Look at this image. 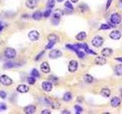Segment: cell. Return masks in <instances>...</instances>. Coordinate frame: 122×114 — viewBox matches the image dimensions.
I'll list each match as a JSON object with an SVG mask.
<instances>
[{
  "mask_svg": "<svg viewBox=\"0 0 122 114\" xmlns=\"http://www.w3.org/2000/svg\"><path fill=\"white\" fill-rule=\"evenodd\" d=\"M4 55L5 58L9 59H14L16 56V51L13 48H6L4 51Z\"/></svg>",
  "mask_w": 122,
  "mask_h": 114,
  "instance_id": "1",
  "label": "cell"
},
{
  "mask_svg": "<svg viewBox=\"0 0 122 114\" xmlns=\"http://www.w3.org/2000/svg\"><path fill=\"white\" fill-rule=\"evenodd\" d=\"M103 43H104V39L99 36L95 37L92 39V46L96 48L101 47L103 45Z\"/></svg>",
  "mask_w": 122,
  "mask_h": 114,
  "instance_id": "2",
  "label": "cell"
},
{
  "mask_svg": "<svg viewBox=\"0 0 122 114\" xmlns=\"http://www.w3.org/2000/svg\"><path fill=\"white\" fill-rule=\"evenodd\" d=\"M110 21L113 25H119L121 22V16L118 13H114L111 15Z\"/></svg>",
  "mask_w": 122,
  "mask_h": 114,
  "instance_id": "3",
  "label": "cell"
},
{
  "mask_svg": "<svg viewBox=\"0 0 122 114\" xmlns=\"http://www.w3.org/2000/svg\"><path fill=\"white\" fill-rule=\"evenodd\" d=\"M0 82L5 86H10L12 84V79L8 75H3L0 77Z\"/></svg>",
  "mask_w": 122,
  "mask_h": 114,
  "instance_id": "4",
  "label": "cell"
},
{
  "mask_svg": "<svg viewBox=\"0 0 122 114\" xmlns=\"http://www.w3.org/2000/svg\"><path fill=\"white\" fill-rule=\"evenodd\" d=\"M63 53L59 50H53L49 53V57L50 59H58L60 56H62Z\"/></svg>",
  "mask_w": 122,
  "mask_h": 114,
  "instance_id": "5",
  "label": "cell"
},
{
  "mask_svg": "<svg viewBox=\"0 0 122 114\" xmlns=\"http://www.w3.org/2000/svg\"><path fill=\"white\" fill-rule=\"evenodd\" d=\"M28 38L32 41H37L40 37V34L37 30H30L28 34Z\"/></svg>",
  "mask_w": 122,
  "mask_h": 114,
  "instance_id": "6",
  "label": "cell"
},
{
  "mask_svg": "<svg viewBox=\"0 0 122 114\" xmlns=\"http://www.w3.org/2000/svg\"><path fill=\"white\" fill-rule=\"evenodd\" d=\"M78 68V62L76 60H71L68 65V70L70 72H75Z\"/></svg>",
  "mask_w": 122,
  "mask_h": 114,
  "instance_id": "7",
  "label": "cell"
},
{
  "mask_svg": "<svg viewBox=\"0 0 122 114\" xmlns=\"http://www.w3.org/2000/svg\"><path fill=\"white\" fill-rule=\"evenodd\" d=\"M109 37L112 40H120L121 38V33L119 31V30H112V31L110 33Z\"/></svg>",
  "mask_w": 122,
  "mask_h": 114,
  "instance_id": "8",
  "label": "cell"
},
{
  "mask_svg": "<svg viewBox=\"0 0 122 114\" xmlns=\"http://www.w3.org/2000/svg\"><path fill=\"white\" fill-rule=\"evenodd\" d=\"M25 5L29 9H34L38 5V0H27Z\"/></svg>",
  "mask_w": 122,
  "mask_h": 114,
  "instance_id": "9",
  "label": "cell"
},
{
  "mask_svg": "<svg viewBox=\"0 0 122 114\" xmlns=\"http://www.w3.org/2000/svg\"><path fill=\"white\" fill-rule=\"evenodd\" d=\"M40 70H41L42 72L45 74L49 73L50 72V65L48 64V63L47 62H44L43 63H41L40 65Z\"/></svg>",
  "mask_w": 122,
  "mask_h": 114,
  "instance_id": "10",
  "label": "cell"
},
{
  "mask_svg": "<svg viewBox=\"0 0 122 114\" xmlns=\"http://www.w3.org/2000/svg\"><path fill=\"white\" fill-rule=\"evenodd\" d=\"M36 111V106L34 105H28L24 108V112L26 114H33Z\"/></svg>",
  "mask_w": 122,
  "mask_h": 114,
  "instance_id": "11",
  "label": "cell"
},
{
  "mask_svg": "<svg viewBox=\"0 0 122 114\" xmlns=\"http://www.w3.org/2000/svg\"><path fill=\"white\" fill-rule=\"evenodd\" d=\"M60 14L58 12H55L53 14V18L51 20V22L53 25H58L60 23Z\"/></svg>",
  "mask_w": 122,
  "mask_h": 114,
  "instance_id": "12",
  "label": "cell"
},
{
  "mask_svg": "<svg viewBox=\"0 0 122 114\" xmlns=\"http://www.w3.org/2000/svg\"><path fill=\"white\" fill-rule=\"evenodd\" d=\"M16 90H17V91L21 93V94H25V93L28 92L29 87H28V86L25 84H20L17 87Z\"/></svg>",
  "mask_w": 122,
  "mask_h": 114,
  "instance_id": "13",
  "label": "cell"
},
{
  "mask_svg": "<svg viewBox=\"0 0 122 114\" xmlns=\"http://www.w3.org/2000/svg\"><path fill=\"white\" fill-rule=\"evenodd\" d=\"M110 103L112 107H114V108L118 107V106H120V104H121V100L119 97H114L111 100Z\"/></svg>",
  "mask_w": 122,
  "mask_h": 114,
  "instance_id": "14",
  "label": "cell"
},
{
  "mask_svg": "<svg viewBox=\"0 0 122 114\" xmlns=\"http://www.w3.org/2000/svg\"><path fill=\"white\" fill-rule=\"evenodd\" d=\"M42 88L45 91L50 92L51 91V90L53 89V84L51 82L49 81H44L42 83Z\"/></svg>",
  "mask_w": 122,
  "mask_h": 114,
  "instance_id": "15",
  "label": "cell"
},
{
  "mask_svg": "<svg viewBox=\"0 0 122 114\" xmlns=\"http://www.w3.org/2000/svg\"><path fill=\"white\" fill-rule=\"evenodd\" d=\"M95 63H96L97 65H103L105 64H106L107 60H106V59L103 56H97V57H96V59H95Z\"/></svg>",
  "mask_w": 122,
  "mask_h": 114,
  "instance_id": "16",
  "label": "cell"
},
{
  "mask_svg": "<svg viewBox=\"0 0 122 114\" xmlns=\"http://www.w3.org/2000/svg\"><path fill=\"white\" fill-rule=\"evenodd\" d=\"M101 55L105 57H109L111 56L113 53V50L111 49V48H105L101 52Z\"/></svg>",
  "mask_w": 122,
  "mask_h": 114,
  "instance_id": "17",
  "label": "cell"
},
{
  "mask_svg": "<svg viewBox=\"0 0 122 114\" xmlns=\"http://www.w3.org/2000/svg\"><path fill=\"white\" fill-rule=\"evenodd\" d=\"M86 36H87L86 33L85 32V31H82V32L79 33V34H78L76 36V39L78 41H83V40L86 38Z\"/></svg>",
  "mask_w": 122,
  "mask_h": 114,
  "instance_id": "18",
  "label": "cell"
},
{
  "mask_svg": "<svg viewBox=\"0 0 122 114\" xmlns=\"http://www.w3.org/2000/svg\"><path fill=\"white\" fill-rule=\"evenodd\" d=\"M42 16H43V13L41 12H40V11H37V12H35L32 15V18L34 20H35V21H39V20L41 19Z\"/></svg>",
  "mask_w": 122,
  "mask_h": 114,
  "instance_id": "19",
  "label": "cell"
},
{
  "mask_svg": "<svg viewBox=\"0 0 122 114\" xmlns=\"http://www.w3.org/2000/svg\"><path fill=\"white\" fill-rule=\"evenodd\" d=\"M114 73L118 76H122V65H117L114 67Z\"/></svg>",
  "mask_w": 122,
  "mask_h": 114,
  "instance_id": "20",
  "label": "cell"
},
{
  "mask_svg": "<svg viewBox=\"0 0 122 114\" xmlns=\"http://www.w3.org/2000/svg\"><path fill=\"white\" fill-rule=\"evenodd\" d=\"M101 95L104 97H108L111 95V91L108 88H102L101 91Z\"/></svg>",
  "mask_w": 122,
  "mask_h": 114,
  "instance_id": "21",
  "label": "cell"
},
{
  "mask_svg": "<svg viewBox=\"0 0 122 114\" xmlns=\"http://www.w3.org/2000/svg\"><path fill=\"white\" fill-rule=\"evenodd\" d=\"M47 40H48V41H53V42L57 43V42H58L59 38L56 35V34H50V35H48V37H47Z\"/></svg>",
  "mask_w": 122,
  "mask_h": 114,
  "instance_id": "22",
  "label": "cell"
},
{
  "mask_svg": "<svg viewBox=\"0 0 122 114\" xmlns=\"http://www.w3.org/2000/svg\"><path fill=\"white\" fill-rule=\"evenodd\" d=\"M72 98H73L72 94H71L70 92H66V93H65V94L63 95V100L65 102H69V101H71V100H72Z\"/></svg>",
  "mask_w": 122,
  "mask_h": 114,
  "instance_id": "23",
  "label": "cell"
},
{
  "mask_svg": "<svg viewBox=\"0 0 122 114\" xmlns=\"http://www.w3.org/2000/svg\"><path fill=\"white\" fill-rule=\"evenodd\" d=\"M83 80L86 81V83H92L93 81L94 80V78L91 75H89V74H86V75H84V77H83Z\"/></svg>",
  "mask_w": 122,
  "mask_h": 114,
  "instance_id": "24",
  "label": "cell"
},
{
  "mask_svg": "<svg viewBox=\"0 0 122 114\" xmlns=\"http://www.w3.org/2000/svg\"><path fill=\"white\" fill-rule=\"evenodd\" d=\"M78 9H79V11L80 12H86V11H88L89 10V7H88L86 4H81L79 5V6H78Z\"/></svg>",
  "mask_w": 122,
  "mask_h": 114,
  "instance_id": "25",
  "label": "cell"
},
{
  "mask_svg": "<svg viewBox=\"0 0 122 114\" xmlns=\"http://www.w3.org/2000/svg\"><path fill=\"white\" fill-rule=\"evenodd\" d=\"M17 66V65L15 63H13V62H7L6 63H5L4 65V67L5 68H15Z\"/></svg>",
  "mask_w": 122,
  "mask_h": 114,
  "instance_id": "26",
  "label": "cell"
},
{
  "mask_svg": "<svg viewBox=\"0 0 122 114\" xmlns=\"http://www.w3.org/2000/svg\"><path fill=\"white\" fill-rule=\"evenodd\" d=\"M75 46L78 48V49H83L86 50L87 48H89L88 47V45L86 43H76L75 44Z\"/></svg>",
  "mask_w": 122,
  "mask_h": 114,
  "instance_id": "27",
  "label": "cell"
},
{
  "mask_svg": "<svg viewBox=\"0 0 122 114\" xmlns=\"http://www.w3.org/2000/svg\"><path fill=\"white\" fill-rule=\"evenodd\" d=\"M54 5H55V0H48V2L47 3V7L48 8H53Z\"/></svg>",
  "mask_w": 122,
  "mask_h": 114,
  "instance_id": "28",
  "label": "cell"
},
{
  "mask_svg": "<svg viewBox=\"0 0 122 114\" xmlns=\"http://www.w3.org/2000/svg\"><path fill=\"white\" fill-rule=\"evenodd\" d=\"M30 75H31V76H33V77H35V78H39L40 77L39 72L37 70L36 68H33L31 72H30Z\"/></svg>",
  "mask_w": 122,
  "mask_h": 114,
  "instance_id": "29",
  "label": "cell"
},
{
  "mask_svg": "<svg viewBox=\"0 0 122 114\" xmlns=\"http://www.w3.org/2000/svg\"><path fill=\"white\" fill-rule=\"evenodd\" d=\"M64 5H65V7H66V8L67 9L71 10V11H73L74 8H73V5L71 4V2H69V1H66V2H65V4H64Z\"/></svg>",
  "mask_w": 122,
  "mask_h": 114,
  "instance_id": "30",
  "label": "cell"
},
{
  "mask_svg": "<svg viewBox=\"0 0 122 114\" xmlns=\"http://www.w3.org/2000/svg\"><path fill=\"white\" fill-rule=\"evenodd\" d=\"M51 13H52V11L50 8H48L47 10H46V11L43 13V16L44 17V18H49V17L51 15Z\"/></svg>",
  "mask_w": 122,
  "mask_h": 114,
  "instance_id": "31",
  "label": "cell"
},
{
  "mask_svg": "<svg viewBox=\"0 0 122 114\" xmlns=\"http://www.w3.org/2000/svg\"><path fill=\"white\" fill-rule=\"evenodd\" d=\"M36 82V80H35V78L31 76V77H29L28 78V83L29 84L32 85V84H35Z\"/></svg>",
  "mask_w": 122,
  "mask_h": 114,
  "instance_id": "32",
  "label": "cell"
},
{
  "mask_svg": "<svg viewBox=\"0 0 122 114\" xmlns=\"http://www.w3.org/2000/svg\"><path fill=\"white\" fill-rule=\"evenodd\" d=\"M74 108H75V110H76V114H79V113H81L83 112V108L81 107L79 105H75Z\"/></svg>",
  "mask_w": 122,
  "mask_h": 114,
  "instance_id": "33",
  "label": "cell"
},
{
  "mask_svg": "<svg viewBox=\"0 0 122 114\" xmlns=\"http://www.w3.org/2000/svg\"><path fill=\"white\" fill-rule=\"evenodd\" d=\"M50 106H51V107L53 109H59L60 106V103L58 102H51Z\"/></svg>",
  "mask_w": 122,
  "mask_h": 114,
  "instance_id": "34",
  "label": "cell"
},
{
  "mask_svg": "<svg viewBox=\"0 0 122 114\" xmlns=\"http://www.w3.org/2000/svg\"><path fill=\"white\" fill-rule=\"evenodd\" d=\"M55 42H53V41H49V43H47V45L46 46V50H50V49H51V48L55 45Z\"/></svg>",
  "mask_w": 122,
  "mask_h": 114,
  "instance_id": "35",
  "label": "cell"
},
{
  "mask_svg": "<svg viewBox=\"0 0 122 114\" xmlns=\"http://www.w3.org/2000/svg\"><path fill=\"white\" fill-rule=\"evenodd\" d=\"M76 53L77 55V56L79 57V59H83L85 57V53H83V52L81 51V50H78Z\"/></svg>",
  "mask_w": 122,
  "mask_h": 114,
  "instance_id": "36",
  "label": "cell"
},
{
  "mask_svg": "<svg viewBox=\"0 0 122 114\" xmlns=\"http://www.w3.org/2000/svg\"><path fill=\"white\" fill-rule=\"evenodd\" d=\"M110 26L108 25H106V24H102L100 27H99V30H108V29H110Z\"/></svg>",
  "mask_w": 122,
  "mask_h": 114,
  "instance_id": "37",
  "label": "cell"
},
{
  "mask_svg": "<svg viewBox=\"0 0 122 114\" xmlns=\"http://www.w3.org/2000/svg\"><path fill=\"white\" fill-rule=\"evenodd\" d=\"M6 97H7L6 92H5L4 91H0V97L2 99H5Z\"/></svg>",
  "mask_w": 122,
  "mask_h": 114,
  "instance_id": "38",
  "label": "cell"
},
{
  "mask_svg": "<svg viewBox=\"0 0 122 114\" xmlns=\"http://www.w3.org/2000/svg\"><path fill=\"white\" fill-rule=\"evenodd\" d=\"M44 53H45V51H42V52H40V53L38 55V56H36V58H35V60L36 61H38V60H39L40 58L42 57V56L44 54Z\"/></svg>",
  "mask_w": 122,
  "mask_h": 114,
  "instance_id": "39",
  "label": "cell"
},
{
  "mask_svg": "<svg viewBox=\"0 0 122 114\" xmlns=\"http://www.w3.org/2000/svg\"><path fill=\"white\" fill-rule=\"evenodd\" d=\"M7 109V106L4 103H0V110H5Z\"/></svg>",
  "mask_w": 122,
  "mask_h": 114,
  "instance_id": "40",
  "label": "cell"
},
{
  "mask_svg": "<svg viewBox=\"0 0 122 114\" xmlns=\"http://www.w3.org/2000/svg\"><path fill=\"white\" fill-rule=\"evenodd\" d=\"M40 113L41 114H50L51 113V112L50 111V110H43L41 112H40Z\"/></svg>",
  "mask_w": 122,
  "mask_h": 114,
  "instance_id": "41",
  "label": "cell"
},
{
  "mask_svg": "<svg viewBox=\"0 0 122 114\" xmlns=\"http://www.w3.org/2000/svg\"><path fill=\"white\" fill-rule=\"evenodd\" d=\"M86 52L87 53H91V54H93V55H96V53H95L94 51L89 50V48H87V49L86 50Z\"/></svg>",
  "mask_w": 122,
  "mask_h": 114,
  "instance_id": "42",
  "label": "cell"
},
{
  "mask_svg": "<svg viewBox=\"0 0 122 114\" xmlns=\"http://www.w3.org/2000/svg\"><path fill=\"white\" fill-rule=\"evenodd\" d=\"M112 2V0H108V2H107V5H106V9L109 8V7L111 5V3Z\"/></svg>",
  "mask_w": 122,
  "mask_h": 114,
  "instance_id": "43",
  "label": "cell"
},
{
  "mask_svg": "<svg viewBox=\"0 0 122 114\" xmlns=\"http://www.w3.org/2000/svg\"><path fill=\"white\" fill-rule=\"evenodd\" d=\"M61 113H63V114H64V113H66V114H70V112H69V111H67V110H63V111Z\"/></svg>",
  "mask_w": 122,
  "mask_h": 114,
  "instance_id": "44",
  "label": "cell"
},
{
  "mask_svg": "<svg viewBox=\"0 0 122 114\" xmlns=\"http://www.w3.org/2000/svg\"><path fill=\"white\" fill-rule=\"evenodd\" d=\"M115 59L118 60V61H119V62H122V58H115Z\"/></svg>",
  "mask_w": 122,
  "mask_h": 114,
  "instance_id": "45",
  "label": "cell"
},
{
  "mask_svg": "<svg viewBox=\"0 0 122 114\" xmlns=\"http://www.w3.org/2000/svg\"><path fill=\"white\" fill-rule=\"evenodd\" d=\"M79 0H70V2H72L73 3H77Z\"/></svg>",
  "mask_w": 122,
  "mask_h": 114,
  "instance_id": "46",
  "label": "cell"
},
{
  "mask_svg": "<svg viewBox=\"0 0 122 114\" xmlns=\"http://www.w3.org/2000/svg\"><path fill=\"white\" fill-rule=\"evenodd\" d=\"M2 28H3V26L1 25V24H0V32L2 31Z\"/></svg>",
  "mask_w": 122,
  "mask_h": 114,
  "instance_id": "47",
  "label": "cell"
},
{
  "mask_svg": "<svg viewBox=\"0 0 122 114\" xmlns=\"http://www.w3.org/2000/svg\"><path fill=\"white\" fill-rule=\"evenodd\" d=\"M57 1L58 2H62L63 1V0H57Z\"/></svg>",
  "mask_w": 122,
  "mask_h": 114,
  "instance_id": "48",
  "label": "cell"
},
{
  "mask_svg": "<svg viewBox=\"0 0 122 114\" xmlns=\"http://www.w3.org/2000/svg\"><path fill=\"white\" fill-rule=\"evenodd\" d=\"M121 97H122V93H121Z\"/></svg>",
  "mask_w": 122,
  "mask_h": 114,
  "instance_id": "49",
  "label": "cell"
},
{
  "mask_svg": "<svg viewBox=\"0 0 122 114\" xmlns=\"http://www.w3.org/2000/svg\"><path fill=\"white\" fill-rule=\"evenodd\" d=\"M0 111H1V110H0Z\"/></svg>",
  "mask_w": 122,
  "mask_h": 114,
  "instance_id": "50",
  "label": "cell"
}]
</instances>
